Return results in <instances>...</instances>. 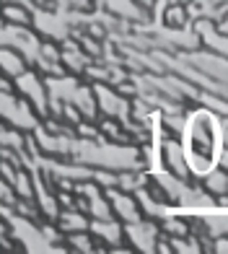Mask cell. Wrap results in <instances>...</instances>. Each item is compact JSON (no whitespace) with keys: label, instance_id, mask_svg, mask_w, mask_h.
<instances>
[{"label":"cell","instance_id":"obj_1","mask_svg":"<svg viewBox=\"0 0 228 254\" xmlns=\"http://www.w3.org/2000/svg\"><path fill=\"white\" fill-rule=\"evenodd\" d=\"M221 132L210 114H197L187 127V156L195 171H210L218 161Z\"/></svg>","mask_w":228,"mask_h":254}]
</instances>
